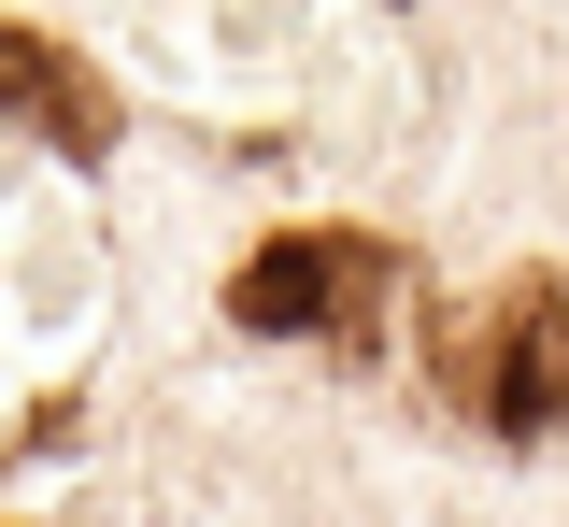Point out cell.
I'll use <instances>...</instances> for the list:
<instances>
[{"instance_id": "1", "label": "cell", "mask_w": 569, "mask_h": 527, "mask_svg": "<svg viewBox=\"0 0 569 527\" xmlns=\"http://www.w3.org/2000/svg\"><path fill=\"white\" fill-rule=\"evenodd\" d=\"M441 385L498 443H556L569 428V271H512L441 328Z\"/></svg>"}, {"instance_id": "2", "label": "cell", "mask_w": 569, "mask_h": 527, "mask_svg": "<svg viewBox=\"0 0 569 527\" xmlns=\"http://www.w3.org/2000/svg\"><path fill=\"white\" fill-rule=\"evenodd\" d=\"M385 300H399V242L385 228H284L228 271V328L257 342H328V357H370L385 342Z\"/></svg>"}, {"instance_id": "3", "label": "cell", "mask_w": 569, "mask_h": 527, "mask_svg": "<svg viewBox=\"0 0 569 527\" xmlns=\"http://www.w3.org/2000/svg\"><path fill=\"white\" fill-rule=\"evenodd\" d=\"M0 115L29 129V143H58L71 171H100L114 157V86H100V58H71L58 29H29V14H0Z\"/></svg>"}, {"instance_id": "4", "label": "cell", "mask_w": 569, "mask_h": 527, "mask_svg": "<svg viewBox=\"0 0 569 527\" xmlns=\"http://www.w3.org/2000/svg\"><path fill=\"white\" fill-rule=\"evenodd\" d=\"M385 14H399V0H385Z\"/></svg>"}]
</instances>
